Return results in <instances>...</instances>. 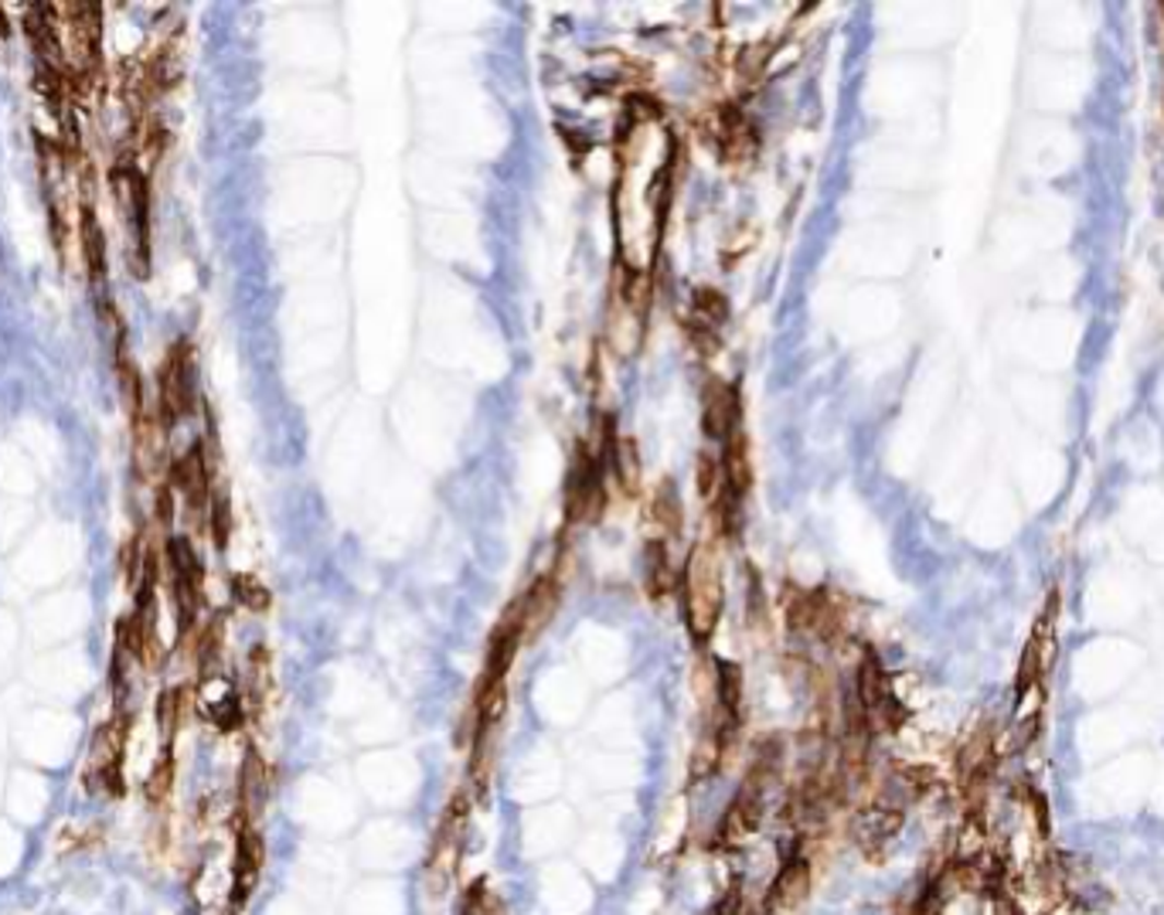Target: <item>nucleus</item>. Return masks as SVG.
<instances>
[{
  "instance_id": "nucleus-1",
  "label": "nucleus",
  "mask_w": 1164,
  "mask_h": 915,
  "mask_svg": "<svg viewBox=\"0 0 1164 915\" xmlns=\"http://www.w3.org/2000/svg\"><path fill=\"white\" fill-rule=\"evenodd\" d=\"M678 589H681V613H684L689 637L695 646H705L712 640L715 627H719L722 606H726L719 551H715L708 542L692 548L689 562H684V572L678 579Z\"/></svg>"
},
{
  "instance_id": "nucleus-2",
  "label": "nucleus",
  "mask_w": 1164,
  "mask_h": 915,
  "mask_svg": "<svg viewBox=\"0 0 1164 915\" xmlns=\"http://www.w3.org/2000/svg\"><path fill=\"white\" fill-rule=\"evenodd\" d=\"M607 460L592 453L589 447H579L565 477V514L576 524L600 521L607 511Z\"/></svg>"
},
{
  "instance_id": "nucleus-3",
  "label": "nucleus",
  "mask_w": 1164,
  "mask_h": 915,
  "mask_svg": "<svg viewBox=\"0 0 1164 915\" xmlns=\"http://www.w3.org/2000/svg\"><path fill=\"white\" fill-rule=\"evenodd\" d=\"M855 701L861 704L865 718H869L872 732H900L903 722H906V708L900 704V698H895L892 691V681L889 674L882 667V661L865 651L858 670H855Z\"/></svg>"
},
{
  "instance_id": "nucleus-4",
  "label": "nucleus",
  "mask_w": 1164,
  "mask_h": 915,
  "mask_svg": "<svg viewBox=\"0 0 1164 915\" xmlns=\"http://www.w3.org/2000/svg\"><path fill=\"white\" fill-rule=\"evenodd\" d=\"M1059 589H1053L1046 606H1042L1035 627L1028 633V643L1022 651V661H1019V677H1014V694L1025 698L1032 691L1042 688V681H1046V674L1053 667V657H1056V623H1059Z\"/></svg>"
},
{
  "instance_id": "nucleus-5",
  "label": "nucleus",
  "mask_w": 1164,
  "mask_h": 915,
  "mask_svg": "<svg viewBox=\"0 0 1164 915\" xmlns=\"http://www.w3.org/2000/svg\"><path fill=\"white\" fill-rule=\"evenodd\" d=\"M167 566H171V593L177 606V633H188L195 627V616L201 606V585H204V569L195 555V545L181 535L167 538Z\"/></svg>"
},
{
  "instance_id": "nucleus-6",
  "label": "nucleus",
  "mask_w": 1164,
  "mask_h": 915,
  "mask_svg": "<svg viewBox=\"0 0 1164 915\" xmlns=\"http://www.w3.org/2000/svg\"><path fill=\"white\" fill-rule=\"evenodd\" d=\"M191 344L177 341L167 354L164 368L157 371V416L164 419V429L191 412L195 405V389H191Z\"/></svg>"
},
{
  "instance_id": "nucleus-7",
  "label": "nucleus",
  "mask_w": 1164,
  "mask_h": 915,
  "mask_svg": "<svg viewBox=\"0 0 1164 915\" xmlns=\"http://www.w3.org/2000/svg\"><path fill=\"white\" fill-rule=\"evenodd\" d=\"M467 820H470V800L467 793H457L450 807L443 810V820L439 828L433 834V847H430V865H426V875L439 884V881H450V875L457 871L460 865V854H463V841H467Z\"/></svg>"
},
{
  "instance_id": "nucleus-8",
  "label": "nucleus",
  "mask_w": 1164,
  "mask_h": 915,
  "mask_svg": "<svg viewBox=\"0 0 1164 915\" xmlns=\"http://www.w3.org/2000/svg\"><path fill=\"white\" fill-rule=\"evenodd\" d=\"M903 823H906V810L875 800V804L861 807V810L855 813V820H851V837H855V844H858V851L865 854V858L882 861L885 851L895 844V837H900Z\"/></svg>"
},
{
  "instance_id": "nucleus-9",
  "label": "nucleus",
  "mask_w": 1164,
  "mask_h": 915,
  "mask_svg": "<svg viewBox=\"0 0 1164 915\" xmlns=\"http://www.w3.org/2000/svg\"><path fill=\"white\" fill-rule=\"evenodd\" d=\"M262 834L256 831V823H243L235 828V865H232V895H228V908L243 912L256 892V881L262 871Z\"/></svg>"
},
{
  "instance_id": "nucleus-10",
  "label": "nucleus",
  "mask_w": 1164,
  "mask_h": 915,
  "mask_svg": "<svg viewBox=\"0 0 1164 915\" xmlns=\"http://www.w3.org/2000/svg\"><path fill=\"white\" fill-rule=\"evenodd\" d=\"M702 429L708 439L726 442L729 436L742 432V399L739 385L722 378H712L702 392Z\"/></svg>"
},
{
  "instance_id": "nucleus-11",
  "label": "nucleus",
  "mask_w": 1164,
  "mask_h": 915,
  "mask_svg": "<svg viewBox=\"0 0 1164 915\" xmlns=\"http://www.w3.org/2000/svg\"><path fill=\"white\" fill-rule=\"evenodd\" d=\"M808 895H811V861L800 851H793L769 884V892L763 899V915H790L793 908L808 902Z\"/></svg>"
},
{
  "instance_id": "nucleus-12",
  "label": "nucleus",
  "mask_w": 1164,
  "mask_h": 915,
  "mask_svg": "<svg viewBox=\"0 0 1164 915\" xmlns=\"http://www.w3.org/2000/svg\"><path fill=\"white\" fill-rule=\"evenodd\" d=\"M171 487L181 490L188 511H195V514H201L208 504H212V470H208L204 442H195L191 453H185L181 460H174Z\"/></svg>"
},
{
  "instance_id": "nucleus-13",
  "label": "nucleus",
  "mask_w": 1164,
  "mask_h": 915,
  "mask_svg": "<svg viewBox=\"0 0 1164 915\" xmlns=\"http://www.w3.org/2000/svg\"><path fill=\"white\" fill-rule=\"evenodd\" d=\"M559 603H562V589H559V579H555V575L534 579L531 589H525V596L512 603V606L518 609V619H521V637H525V643H531L534 637H539V633L549 627V619L555 616Z\"/></svg>"
},
{
  "instance_id": "nucleus-14",
  "label": "nucleus",
  "mask_w": 1164,
  "mask_h": 915,
  "mask_svg": "<svg viewBox=\"0 0 1164 915\" xmlns=\"http://www.w3.org/2000/svg\"><path fill=\"white\" fill-rule=\"evenodd\" d=\"M644 585L654 599L668 596L678 585V575L671 569V548L665 538H647L644 542Z\"/></svg>"
},
{
  "instance_id": "nucleus-15",
  "label": "nucleus",
  "mask_w": 1164,
  "mask_h": 915,
  "mask_svg": "<svg viewBox=\"0 0 1164 915\" xmlns=\"http://www.w3.org/2000/svg\"><path fill=\"white\" fill-rule=\"evenodd\" d=\"M82 256H85V270H89V283L103 286L106 283V235L96 222L93 204H82Z\"/></svg>"
},
{
  "instance_id": "nucleus-16",
  "label": "nucleus",
  "mask_w": 1164,
  "mask_h": 915,
  "mask_svg": "<svg viewBox=\"0 0 1164 915\" xmlns=\"http://www.w3.org/2000/svg\"><path fill=\"white\" fill-rule=\"evenodd\" d=\"M171 786H174V746H164L161 756H157V762H154V770L146 773V780H143L146 804L161 807L167 796H171Z\"/></svg>"
},
{
  "instance_id": "nucleus-17",
  "label": "nucleus",
  "mask_w": 1164,
  "mask_h": 915,
  "mask_svg": "<svg viewBox=\"0 0 1164 915\" xmlns=\"http://www.w3.org/2000/svg\"><path fill=\"white\" fill-rule=\"evenodd\" d=\"M181 718H185V688L164 691L157 701V732H161L164 746H174V735H177V728H181Z\"/></svg>"
},
{
  "instance_id": "nucleus-18",
  "label": "nucleus",
  "mask_w": 1164,
  "mask_h": 915,
  "mask_svg": "<svg viewBox=\"0 0 1164 915\" xmlns=\"http://www.w3.org/2000/svg\"><path fill=\"white\" fill-rule=\"evenodd\" d=\"M457 915H507V908H504L501 895L491 889L487 881H477V884H470V889L463 892Z\"/></svg>"
},
{
  "instance_id": "nucleus-19",
  "label": "nucleus",
  "mask_w": 1164,
  "mask_h": 915,
  "mask_svg": "<svg viewBox=\"0 0 1164 915\" xmlns=\"http://www.w3.org/2000/svg\"><path fill=\"white\" fill-rule=\"evenodd\" d=\"M232 596H235L238 606L249 609V613H266V609H270V603H273L270 589H266L256 575H246V572L232 575Z\"/></svg>"
},
{
  "instance_id": "nucleus-20",
  "label": "nucleus",
  "mask_w": 1164,
  "mask_h": 915,
  "mask_svg": "<svg viewBox=\"0 0 1164 915\" xmlns=\"http://www.w3.org/2000/svg\"><path fill=\"white\" fill-rule=\"evenodd\" d=\"M654 518L665 527V535H678L681 531V500L671 480H665L658 494H654Z\"/></svg>"
},
{
  "instance_id": "nucleus-21",
  "label": "nucleus",
  "mask_w": 1164,
  "mask_h": 915,
  "mask_svg": "<svg viewBox=\"0 0 1164 915\" xmlns=\"http://www.w3.org/2000/svg\"><path fill=\"white\" fill-rule=\"evenodd\" d=\"M208 524H212V542L215 548H225L228 545V535H232V511H228V500L219 494L212 497V504H208Z\"/></svg>"
},
{
  "instance_id": "nucleus-22",
  "label": "nucleus",
  "mask_w": 1164,
  "mask_h": 915,
  "mask_svg": "<svg viewBox=\"0 0 1164 915\" xmlns=\"http://www.w3.org/2000/svg\"><path fill=\"white\" fill-rule=\"evenodd\" d=\"M208 718H212L222 732H232L243 725V698H238L235 691H228L225 698L215 701V708L208 712Z\"/></svg>"
},
{
  "instance_id": "nucleus-23",
  "label": "nucleus",
  "mask_w": 1164,
  "mask_h": 915,
  "mask_svg": "<svg viewBox=\"0 0 1164 915\" xmlns=\"http://www.w3.org/2000/svg\"><path fill=\"white\" fill-rule=\"evenodd\" d=\"M171 497H174V487L171 484H161V490H157V521L167 527L171 524V518H174V504H171Z\"/></svg>"
},
{
  "instance_id": "nucleus-24",
  "label": "nucleus",
  "mask_w": 1164,
  "mask_h": 915,
  "mask_svg": "<svg viewBox=\"0 0 1164 915\" xmlns=\"http://www.w3.org/2000/svg\"><path fill=\"white\" fill-rule=\"evenodd\" d=\"M0 38H11V24H8V14H4V8H0Z\"/></svg>"
},
{
  "instance_id": "nucleus-25",
  "label": "nucleus",
  "mask_w": 1164,
  "mask_h": 915,
  "mask_svg": "<svg viewBox=\"0 0 1164 915\" xmlns=\"http://www.w3.org/2000/svg\"><path fill=\"white\" fill-rule=\"evenodd\" d=\"M1161 14H1164V4H1161Z\"/></svg>"
}]
</instances>
